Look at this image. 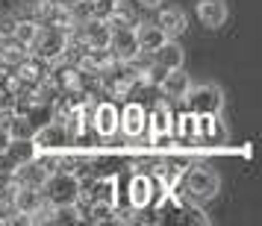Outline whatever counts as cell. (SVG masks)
I'll use <instances>...</instances> for the list:
<instances>
[{"label":"cell","mask_w":262,"mask_h":226,"mask_svg":"<svg viewBox=\"0 0 262 226\" xmlns=\"http://www.w3.org/2000/svg\"><path fill=\"white\" fill-rule=\"evenodd\" d=\"M174 141L180 147H198V118L191 112L174 118Z\"/></svg>","instance_id":"cell-20"},{"label":"cell","mask_w":262,"mask_h":226,"mask_svg":"<svg viewBox=\"0 0 262 226\" xmlns=\"http://www.w3.org/2000/svg\"><path fill=\"white\" fill-rule=\"evenodd\" d=\"M112 220H115V223H136V220H139V209H136V206H130V209H118V206H115Z\"/></svg>","instance_id":"cell-23"},{"label":"cell","mask_w":262,"mask_h":226,"mask_svg":"<svg viewBox=\"0 0 262 226\" xmlns=\"http://www.w3.org/2000/svg\"><path fill=\"white\" fill-rule=\"evenodd\" d=\"M89 127H92V132H95L97 138H103V141L115 138V135H118V106H115L112 100L95 103L92 118H89Z\"/></svg>","instance_id":"cell-7"},{"label":"cell","mask_w":262,"mask_h":226,"mask_svg":"<svg viewBox=\"0 0 262 226\" xmlns=\"http://www.w3.org/2000/svg\"><path fill=\"white\" fill-rule=\"evenodd\" d=\"M15 24H18L15 15H0V38H12Z\"/></svg>","instance_id":"cell-24"},{"label":"cell","mask_w":262,"mask_h":226,"mask_svg":"<svg viewBox=\"0 0 262 226\" xmlns=\"http://www.w3.org/2000/svg\"><path fill=\"white\" fill-rule=\"evenodd\" d=\"M9 141H12V135H9V130H3V127H0V153H3L6 147H9Z\"/></svg>","instance_id":"cell-26"},{"label":"cell","mask_w":262,"mask_h":226,"mask_svg":"<svg viewBox=\"0 0 262 226\" xmlns=\"http://www.w3.org/2000/svg\"><path fill=\"white\" fill-rule=\"evenodd\" d=\"M85 200H100V203H112L118 206V179L115 177H97L92 179L89 191H83Z\"/></svg>","instance_id":"cell-19"},{"label":"cell","mask_w":262,"mask_h":226,"mask_svg":"<svg viewBox=\"0 0 262 226\" xmlns=\"http://www.w3.org/2000/svg\"><path fill=\"white\" fill-rule=\"evenodd\" d=\"M183 103H186V112H191V115H221L224 94L218 85H191Z\"/></svg>","instance_id":"cell-5"},{"label":"cell","mask_w":262,"mask_h":226,"mask_svg":"<svg viewBox=\"0 0 262 226\" xmlns=\"http://www.w3.org/2000/svg\"><path fill=\"white\" fill-rule=\"evenodd\" d=\"M198 21L206 30H218L227 24V3L224 0H198Z\"/></svg>","instance_id":"cell-14"},{"label":"cell","mask_w":262,"mask_h":226,"mask_svg":"<svg viewBox=\"0 0 262 226\" xmlns=\"http://www.w3.org/2000/svg\"><path fill=\"white\" fill-rule=\"evenodd\" d=\"M59 3H65V6H71V9H74V6H77V3H83V0H59Z\"/></svg>","instance_id":"cell-27"},{"label":"cell","mask_w":262,"mask_h":226,"mask_svg":"<svg viewBox=\"0 0 262 226\" xmlns=\"http://www.w3.org/2000/svg\"><path fill=\"white\" fill-rule=\"evenodd\" d=\"M68 47H71V33H65L59 27H41L36 41L30 44V53L50 62V65H56V62L68 56Z\"/></svg>","instance_id":"cell-2"},{"label":"cell","mask_w":262,"mask_h":226,"mask_svg":"<svg viewBox=\"0 0 262 226\" xmlns=\"http://www.w3.org/2000/svg\"><path fill=\"white\" fill-rule=\"evenodd\" d=\"M33 144L38 147V153H59L65 147H71V132H68V123L50 118L45 123H38L33 130Z\"/></svg>","instance_id":"cell-4"},{"label":"cell","mask_w":262,"mask_h":226,"mask_svg":"<svg viewBox=\"0 0 262 226\" xmlns=\"http://www.w3.org/2000/svg\"><path fill=\"white\" fill-rule=\"evenodd\" d=\"M41 200H45V194H41V188H27V185H18L12 194V209L18 214H24L27 223H30V214L36 212L38 206H41Z\"/></svg>","instance_id":"cell-17"},{"label":"cell","mask_w":262,"mask_h":226,"mask_svg":"<svg viewBox=\"0 0 262 226\" xmlns=\"http://www.w3.org/2000/svg\"><path fill=\"white\" fill-rule=\"evenodd\" d=\"M144 130H147V109L139 100L124 103V109H118V132L127 141H133V138H142Z\"/></svg>","instance_id":"cell-6"},{"label":"cell","mask_w":262,"mask_h":226,"mask_svg":"<svg viewBox=\"0 0 262 226\" xmlns=\"http://www.w3.org/2000/svg\"><path fill=\"white\" fill-rule=\"evenodd\" d=\"M191 88V77L183 68H174V71H165V77L159 80V91L168 97V100H183L186 91Z\"/></svg>","instance_id":"cell-15"},{"label":"cell","mask_w":262,"mask_h":226,"mask_svg":"<svg viewBox=\"0 0 262 226\" xmlns=\"http://www.w3.org/2000/svg\"><path fill=\"white\" fill-rule=\"evenodd\" d=\"M6 153L12 156L15 165H24V162H30V159L38 156V147L33 144V138H12L9 147H6Z\"/></svg>","instance_id":"cell-21"},{"label":"cell","mask_w":262,"mask_h":226,"mask_svg":"<svg viewBox=\"0 0 262 226\" xmlns=\"http://www.w3.org/2000/svg\"><path fill=\"white\" fill-rule=\"evenodd\" d=\"M198 118V147H221L227 144V132L221 115H194Z\"/></svg>","instance_id":"cell-8"},{"label":"cell","mask_w":262,"mask_h":226,"mask_svg":"<svg viewBox=\"0 0 262 226\" xmlns=\"http://www.w3.org/2000/svg\"><path fill=\"white\" fill-rule=\"evenodd\" d=\"M150 56H154V62L159 65V68L174 71V68H183V62H186V50L177 44V38H168L165 44H159Z\"/></svg>","instance_id":"cell-18"},{"label":"cell","mask_w":262,"mask_h":226,"mask_svg":"<svg viewBox=\"0 0 262 226\" xmlns=\"http://www.w3.org/2000/svg\"><path fill=\"white\" fill-rule=\"evenodd\" d=\"M154 24L159 27L168 38H177V36L186 33V12L177 9V6H159V9H156Z\"/></svg>","instance_id":"cell-12"},{"label":"cell","mask_w":262,"mask_h":226,"mask_svg":"<svg viewBox=\"0 0 262 226\" xmlns=\"http://www.w3.org/2000/svg\"><path fill=\"white\" fill-rule=\"evenodd\" d=\"M109 53H112L115 62H127L139 53V41H136L133 27H118V30H112V36H109Z\"/></svg>","instance_id":"cell-9"},{"label":"cell","mask_w":262,"mask_h":226,"mask_svg":"<svg viewBox=\"0 0 262 226\" xmlns=\"http://www.w3.org/2000/svg\"><path fill=\"white\" fill-rule=\"evenodd\" d=\"M48 177H50V170L38 162V156L30 159V162H24V165H18L15 173H12L15 182H18V185H27V188H45Z\"/></svg>","instance_id":"cell-11"},{"label":"cell","mask_w":262,"mask_h":226,"mask_svg":"<svg viewBox=\"0 0 262 226\" xmlns=\"http://www.w3.org/2000/svg\"><path fill=\"white\" fill-rule=\"evenodd\" d=\"M45 200L53 203V206H71L83 197V179L77 173H65V170H53L45 182Z\"/></svg>","instance_id":"cell-3"},{"label":"cell","mask_w":262,"mask_h":226,"mask_svg":"<svg viewBox=\"0 0 262 226\" xmlns=\"http://www.w3.org/2000/svg\"><path fill=\"white\" fill-rule=\"evenodd\" d=\"M218 188H221V179H218L215 170L201 167V165H189V167H183L177 185H174V194L186 206H198V203L212 200L218 194Z\"/></svg>","instance_id":"cell-1"},{"label":"cell","mask_w":262,"mask_h":226,"mask_svg":"<svg viewBox=\"0 0 262 226\" xmlns=\"http://www.w3.org/2000/svg\"><path fill=\"white\" fill-rule=\"evenodd\" d=\"M127 197H130V206H136L139 212L147 209L156 197V182L150 173H133L130 179V191H127Z\"/></svg>","instance_id":"cell-10"},{"label":"cell","mask_w":262,"mask_h":226,"mask_svg":"<svg viewBox=\"0 0 262 226\" xmlns=\"http://www.w3.org/2000/svg\"><path fill=\"white\" fill-rule=\"evenodd\" d=\"M115 3H127V0H115Z\"/></svg>","instance_id":"cell-28"},{"label":"cell","mask_w":262,"mask_h":226,"mask_svg":"<svg viewBox=\"0 0 262 226\" xmlns=\"http://www.w3.org/2000/svg\"><path fill=\"white\" fill-rule=\"evenodd\" d=\"M147 132L150 135L174 132V112H171L168 100H156L154 109H147Z\"/></svg>","instance_id":"cell-13"},{"label":"cell","mask_w":262,"mask_h":226,"mask_svg":"<svg viewBox=\"0 0 262 226\" xmlns=\"http://www.w3.org/2000/svg\"><path fill=\"white\" fill-rule=\"evenodd\" d=\"M38 30H41V24H38V21H33V18H18L12 38L18 41V44H24V47L30 50V44H33V41H36V36H38Z\"/></svg>","instance_id":"cell-22"},{"label":"cell","mask_w":262,"mask_h":226,"mask_svg":"<svg viewBox=\"0 0 262 226\" xmlns=\"http://www.w3.org/2000/svg\"><path fill=\"white\" fill-rule=\"evenodd\" d=\"M133 33H136L139 50H144V53H154V50L159 47V44H165V41H168V36L154 24V21H136Z\"/></svg>","instance_id":"cell-16"},{"label":"cell","mask_w":262,"mask_h":226,"mask_svg":"<svg viewBox=\"0 0 262 226\" xmlns=\"http://www.w3.org/2000/svg\"><path fill=\"white\" fill-rule=\"evenodd\" d=\"M136 6H139V9H159L162 0H136Z\"/></svg>","instance_id":"cell-25"}]
</instances>
